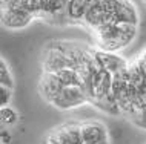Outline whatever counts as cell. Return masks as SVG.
I'll use <instances>...</instances> for the list:
<instances>
[{"mask_svg":"<svg viewBox=\"0 0 146 144\" xmlns=\"http://www.w3.org/2000/svg\"><path fill=\"white\" fill-rule=\"evenodd\" d=\"M128 87L117 101L120 114L135 127L146 130V48L128 64Z\"/></svg>","mask_w":146,"mask_h":144,"instance_id":"1","label":"cell"},{"mask_svg":"<svg viewBox=\"0 0 146 144\" xmlns=\"http://www.w3.org/2000/svg\"><path fill=\"white\" fill-rule=\"evenodd\" d=\"M94 38V46L97 51L118 54L134 43L139 36V26L121 25V23H109L91 31Z\"/></svg>","mask_w":146,"mask_h":144,"instance_id":"2","label":"cell"},{"mask_svg":"<svg viewBox=\"0 0 146 144\" xmlns=\"http://www.w3.org/2000/svg\"><path fill=\"white\" fill-rule=\"evenodd\" d=\"M74 69V61L69 52V41H49L42 52V69L45 74H56L62 69Z\"/></svg>","mask_w":146,"mask_h":144,"instance_id":"3","label":"cell"},{"mask_svg":"<svg viewBox=\"0 0 146 144\" xmlns=\"http://www.w3.org/2000/svg\"><path fill=\"white\" fill-rule=\"evenodd\" d=\"M34 18L33 14L22 8L19 0H0V26L5 29H26Z\"/></svg>","mask_w":146,"mask_h":144,"instance_id":"4","label":"cell"},{"mask_svg":"<svg viewBox=\"0 0 146 144\" xmlns=\"http://www.w3.org/2000/svg\"><path fill=\"white\" fill-rule=\"evenodd\" d=\"M112 78H114L112 74L103 68H100V64L97 63V68L94 69L92 75L83 84L89 104L96 106L98 101L112 95Z\"/></svg>","mask_w":146,"mask_h":144,"instance_id":"5","label":"cell"},{"mask_svg":"<svg viewBox=\"0 0 146 144\" xmlns=\"http://www.w3.org/2000/svg\"><path fill=\"white\" fill-rule=\"evenodd\" d=\"M42 144H82L80 123L66 121L52 127L43 137Z\"/></svg>","mask_w":146,"mask_h":144,"instance_id":"6","label":"cell"},{"mask_svg":"<svg viewBox=\"0 0 146 144\" xmlns=\"http://www.w3.org/2000/svg\"><path fill=\"white\" fill-rule=\"evenodd\" d=\"M83 104H89L83 84L65 86L60 94L51 101V106L58 110H71V109H77Z\"/></svg>","mask_w":146,"mask_h":144,"instance_id":"7","label":"cell"},{"mask_svg":"<svg viewBox=\"0 0 146 144\" xmlns=\"http://www.w3.org/2000/svg\"><path fill=\"white\" fill-rule=\"evenodd\" d=\"M82 144H102L109 141L108 127L100 120H86L80 123Z\"/></svg>","mask_w":146,"mask_h":144,"instance_id":"8","label":"cell"},{"mask_svg":"<svg viewBox=\"0 0 146 144\" xmlns=\"http://www.w3.org/2000/svg\"><path fill=\"white\" fill-rule=\"evenodd\" d=\"M63 87H65V86H63L62 81L57 78L56 74H45V72H42V77H40L38 84H37V91H38V94H40V97L48 104H51V101L60 94Z\"/></svg>","mask_w":146,"mask_h":144,"instance_id":"9","label":"cell"},{"mask_svg":"<svg viewBox=\"0 0 146 144\" xmlns=\"http://www.w3.org/2000/svg\"><path fill=\"white\" fill-rule=\"evenodd\" d=\"M114 22L121 23V25H134L140 26V12L139 8L132 0H123L120 2L115 8V15H114Z\"/></svg>","mask_w":146,"mask_h":144,"instance_id":"10","label":"cell"},{"mask_svg":"<svg viewBox=\"0 0 146 144\" xmlns=\"http://www.w3.org/2000/svg\"><path fill=\"white\" fill-rule=\"evenodd\" d=\"M96 60L100 64V68L106 69L108 72H111L112 75H115L120 71L128 66L129 60H126L118 54H111V52H103V51H97L96 49Z\"/></svg>","mask_w":146,"mask_h":144,"instance_id":"11","label":"cell"},{"mask_svg":"<svg viewBox=\"0 0 146 144\" xmlns=\"http://www.w3.org/2000/svg\"><path fill=\"white\" fill-rule=\"evenodd\" d=\"M94 2H96V0H71L65 8V17H66V20H68V23L82 26L86 11H88V8L92 5Z\"/></svg>","mask_w":146,"mask_h":144,"instance_id":"12","label":"cell"},{"mask_svg":"<svg viewBox=\"0 0 146 144\" xmlns=\"http://www.w3.org/2000/svg\"><path fill=\"white\" fill-rule=\"evenodd\" d=\"M57 78L62 81L63 86H76V84H83L82 83V78L78 75V72L76 69H71V68H66V69H62V71L56 72Z\"/></svg>","mask_w":146,"mask_h":144,"instance_id":"13","label":"cell"},{"mask_svg":"<svg viewBox=\"0 0 146 144\" xmlns=\"http://www.w3.org/2000/svg\"><path fill=\"white\" fill-rule=\"evenodd\" d=\"M19 114L14 107L11 106H5L0 109V123L6 127H11V126H15L19 123Z\"/></svg>","mask_w":146,"mask_h":144,"instance_id":"14","label":"cell"},{"mask_svg":"<svg viewBox=\"0 0 146 144\" xmlns=\"http://www.w3.org/2000/svg\"><path fill=\"white\" fill-rule=\"evenodd\" d=\"M0 84L6 87L14 89V77L11 72L9 64L6 63V60L3 57H0Z\"/></svg>","mask_w":146,"mask_h":144,"instance_id":"15","label":"cell"},{"mask_svg":"<svg viewBox=\"0 0 146 144\" xmlns=\"http://www.w3.org/2000/svg\"><path fill=\"white\" fill-rule=\"evenodd\" d=\"M23 9H26L31 12L35 18H38V15L42 12V0H19Z\"/></svg>","mask_w":146,"mask_h":144,"instance_id":"16","label":"cell"},{"mask_svg":"<svg viewBox=\"0 0 146 144\" xmlns=\"http://www.w3.org/2000/svg\"><path fill=\"white\" fill-rule=\"evenodd\" d=\"M11 100H13V89L0 84V109L9 106Z\"/></svg>","mask_w":146,"mask_h":144,"instance_id":"17","label":"cell"},{"mask_svg":"<svg viewBox=\"0 0 146 144\" xmlns=\"http://www.w3.org/2000/svg\"><path fill=\"white\" fill-rule=\"evenodd\" d=\"M102 144H111V143H109V141H106V143H102Z\"/></svg>","mask_w":146,"mask_h":144,"instance_id":"18","label":"cell"},{"mask_svg":"<svg viewBox=\"0 0 146 144\" xmlns=\"http://www.w3.org/2000/svg\"><path fill=\"white\" fill-rule=\"evenodd\" d=\"M143 3H145V5H146V0H143Z\"/></svg>","mask_w":146,"mask_h":144,"instance_id":"19","label":"cell"},{"mask_svg":"<svg viewBox=\"0 0 146 144\" xmlns=\"http://www.w3.org/2000/svg\"><path fill=\"white\" fill-rule=\"evenodd\" d=\"M0 144H3V143H0Z\"/></svg>","mask_w":146,"mask_h":144,"instance_id":"20","label":"cell"}]
</instances>
